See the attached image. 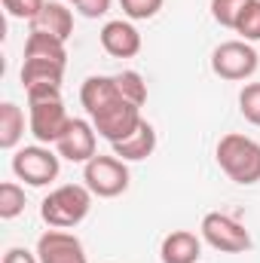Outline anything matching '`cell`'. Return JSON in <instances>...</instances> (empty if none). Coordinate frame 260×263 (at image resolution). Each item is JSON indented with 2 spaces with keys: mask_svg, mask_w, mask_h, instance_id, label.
<instances>
[{
  "mask_svg": "<svg viewBox=\"0 0 260 263\" xmlns=\"http://www.w3.org/2000/svg\"><path fill=\"white\" fill-rule=\"evenodd\" d=\"M3 263H40V257L31 254L28 248H9V251L3 254Z\"/></svg>",
  "mask_w": 260,
  "mask_h": 263,
  "instance_id": "4316f807",
  "label": "cell"
},
{
  "mask_svg": "<svg viewBox=\"0 0 260 263\" xmlns=\"http://www.w3.org/2000/svg\"><path fill=\"white\" fill-rule=\"evenodd\" d=\"M236 34H242V40H248V43L260 40V0H251L242 9V15L236 22Z\"/></svg>",
  "mask_w": 260,
  "mask_h": 263,
  "instance_id": "7402d4cb",
  "label": "cell"
},
{
  "mask_svg": "<svg viewBox=\"0 0 260 263\" xmlns=\"http://www.w3.org/2000/svg\"><path fill=\"white\" fill-rule=\"evenodd\" d=\"M114 80H117L123 98H129L132 104L144 107V101H147V83H144V77H141L138 70H120Z\"/></svg>",
  "mask_w": 260,
  "mask_h": 263,
  "instance_id": "d6986e66",
  "label": "cell"
},
{
  "mask_svg": "<svg viewBox=\"0 0 260 263\" xmlns=\"http://www.w3.org/2000/svg\"><path fill=\"white\" fill-rule=\"evenodd\" d=\"M22 138H25V114H22V107L15 101H3L0 104V147L15 150Z\"/></svg>",
  "mask_w": 260,
  "mask_h": 263,
  "instance_id": "ac0fdd59",
  "label": "cell"
},
{
  "mask_svg": "<svg viewBox=\"0 0 260 263\" xmlns=\"http://www.w3.org/2000/svg\"><path fill=\"white\" fill-rule=\"evenodd\" d=\"M251 0H211V18L224 28H233L236 31V22L242 15V9L248 6Z\"/></svg>",
  "mask_w": 260,
  "mask_h": 263,
  "instance_id": "44dd1931",
  "label": "cell"
},
{
  "mask_svg": "<svg viewBox=\"0 0 260 263\" xmlns=\"http://www.w3.org/2000/svg\"><path fill=\"white\" fill-rule=\"evenodd\" d=\"M62 80H65V65H59V62L25 59V65H22V86H25L28 98L62 92Z\"/></svg>",
  "mask_w": 260,
  "mask_h": 263,
  "instance_id": "30bf717a",
  "label": "cell"
},
{
  "mask_svg": "<svg viewBox=\"0 0 260 263\" xmlns=\"http://www.w3.org/2000/svg\"><path fill=\"white\" fill-rule=\"evenodd\" d=\"M162 263H196L202 257V239L190 230H172L159 245Z\"/></svg>",
  "mask_w": 260,
  "mask_h": 263,
  "instance_id": "5bb4252c",
  "label": "cell"
},
{
  "mask_svg": "<svg viewBox=\"0 0 260 263\" xmlns=\"http://www.w3.org/2000/svg\"><path fill=\"white\" fill-rule=\"evenodd\" d=\"M217 165L220 172L233 181V184H242V187H251L260 181V144L248 135H239V132H230L217 141Z\"/></svg>",
  "mask_w": 260,
  "mask_h": 263,
  "instance_id": "6da1fadb",
  "label": "cell"
},
{
  "mask_svg": "<svg viewBox=\"0 0 260 263\" xmlns=\"http://www.w3.org/2000/svg\"><path fill=\"white\" fill-rule=\"evenodd\" d=\"M37 257L40 263H89L83 242L67 230H46L37 239Z\"/></svg>",
  "mask_w": 260,
  "mask_h": 263,
  "instance_id": "9c48e42d",
  "label": "cell"
},
{
  "mask_svg": "<svg viewBox=\"0 0 260 263\" xmlns=\"http://www.w3.org/2000/svg\"><path fill=\"white\" fill-rule=\"evenodd\" d=\"M239 110L251 126H260V83H245L239 92Z\"/></svg>",
  "mask_w": 260,
  "mask_h": 263,
  "instance_id": "603a6c76",
  "label": "cell"
},
{
  "mask_svg": "<svg viewBox=\"0 0 260 263\" xmlns=\"http://www.w3.org/2000/svg\"><path fill=\"white\" fill-rule=\"evenodd\" d=\"M110 147H114V156H120L123 162H141V159L153 156V150H156V129L144 120L126 141H117Z\"/></svg>",
  "mask_w": 260,
  "mask_h": 263,
  "instance_id": "2e32d148",
  "label": "cell"
},
{
  "mask_svg": "<svg viewBox=\"0 0 260 263\" xmlns=\"http://www.w3.org/2000/svg\"><path fill=\"white\" fill-rule=\"evenodd\" d=\"M83 181L98 199H114L129 190V168L120 156H92L83 165Z\"/></svg>",
  "mask_w": 260,
  "mask_h": 263,
  "instance_id": "277c9868",
  "label": "cell"
},
{
  "mask_svg": "<svg viewBox=\"0 0 260 263\" xmlns=\"http://www.w3.org/2000/svg\"><path fill=\"white\" fill-rule=\"evenodd\" d=\"M95 147H98V132H95V126L89 120H77V117H73L70 129L65 132V138L55 144V150H59L62 159H67V162H83V165L92 156H98Z\"/></svg>",
  "mask_w": 260,
  "mask_h": 263,
  "instance_id": "8fae6325",
  "label": "cell"
},
{
  "mask_svg": "<svg viewBox=\"0 0 260 263\" xmlns=\"http://www.w3.org/2000/svg\"><path fill=\"white\" fill-rule=\"evenodd\" d=\"M110 9V0H80L77 3V12L86 15V18H98Z\"/></svg>",
  "mask_w": 260,
  "mask_h": 263,
  "instance_id": "484cf974",
  "label": "cell"
},
{
  "mask_svg": "<svg viewBox=\"0 0 260 263\" xmlns=\"http://www.w3.org/2000/svg\"><path fill=\"white\" fill-rule=\"evenodd\" d=\"M202 239L214 248V251H224V254H242L251 248V236L248 230L233 220L230 214H220V211H208L202 217Z\"/></svg>",
  "mask_w": 260,
  "mask_h": 263,
  "instance_id": "52a82bcc",
  "label": "cell"
},
{
  "mask_svg": "<svg viewBox=\"0 0 260 263\" xmlns=\"http://www.w3.org/2000/svg\"><path fill=\"white\" fill-rule=\"evenodd\" d=\"M162 3L165 0H120V6H123V12H126L129 22H147V18H153L162 9Z\"/></svg>",
  "mask_w": 260,
  "mask_h": 263,
  "instance_id": "cb8c5ba5",
  "label": "cell"
},
{
  "mask_svg": "<svg viewBox=\"0 0 260 263\" xmlns=\"http://www.w3.org/2000/svg\"><path fill=\"white\" fill-rule=\"evenodd\" d=\"M59 159H62V156L52 153L46 144H31V147L15 150V156H12V172H15L18 181H25V184H31V187H46V184H52V181L59 178V172H62V162H59Z\"/></svg>",
  "mask_w": 260,
  "mask_h": 263,
  "instance_id": "5b68a950",
  "label": "cell"
},
{
  "mask_svg": "<svg viewBox=\"0 0 260 263\" xmlns=\"http://www.w3.org/2000/svg\"><path fill=\"white\" fill-rule=\"evenodd\" d=\"M31 104V117H28V126L31 135L37 138V144H59L65 138V132L70 129L73 117H67L65 101H62V92H52V95H37V98H28Z\"/></svg>",
  "mask_w": 260,
  "mask_h": 263,
  "instance_id": "3957f363",
  "label": "cell"
},
{
  "mask_svg": "<svg viewBox=\"0 0 260 263\" xmlns=\"http://www.w3.org/2000/svg\"><path fill=\"white\" fill-rule=\"evenodd\" d=\"M92 211V190L86 184H62L40 202V217L52 230H73Z\"/></svg>",
  "mask_w": 260,
  "mask_h": 263,
  "instance_id": "7a4b0ae2",
  "label": "cell"
},
{
  "mask_svg": "<svg viewBox=\"0 0 260 263\" xmlns=\"http://www.w3.org/2000/svg\"><path fill=\"white\" fill-rule=\"evenodd\" d=\"M257 67H260V55L248 40H227L211 52V70L220 80H230V83L254 77Z\"/></svg>",
  "mask_w": 260,
  "mask_h": 263,
  "instance_id": "8992f818",
  "label": "cell"
},
{
  "mask_svg": "<svg viewBox=\"0 0 260 263\" xmlns=\"http://www.w3.org/2000/svg\"><path fill=\"white\" fill-rule=\"evenodd\" d=\"M120 98H123V92H120L117 80H114V77H104V73H92V77H86V83L80 86V104L86 107L89 117L101 114L104 107L117 104ZM126 101H129V98H126Z\"/></svg>",
  "mask_w": 260,
  "mask_h": 263,
  "instance_id": "4fadbf2b",
  "label": "cell"
},
{
  "mask_svg": "<svg viewBox=\"0 0 260 263\" xmlns=\"http://www.w3.org/2000/svg\"><path fill=\"white\" fill-rule=\"evenodd\" d=\"M101 49L114 59H135L141 52V34L126 18H114L101 28Z\"/></svg>",
  "mask_w": 260,
  "mask_h": 263,
  "instance_id": "7c38bea8",
  "label": "cell"
},
{
  "mask_svg": "<svg viewBox=\"0 0 260 263\" xmlns=\"http://www.w3.org/2000/svg\"><path fill=\"white\" fill-rule=\"evenodd\" d=\"M43 6H46V0H3V9H6L12 18H22V22H25V18L34 22Z\"/></svg>",
  "mask_w": 260,
  "mask_h": 263,
  "instance_id": "d4e9b609",
  "label": "cell"
},
{
  "mask_svg": "<svg viewBox=\"0 0 260 263\" xmlns=\"http://www.w3.org/2000/svg\"><path fill=\"white\" fill-rule=\"evenodd\" d=\"M89 120H92L95 132H98L104 141H110V144L126 141L132 132L144 123L141 107H138V104H132V101H126V98H120L117 104L104 107L101 114H95V117H89Z\"/></svg>",
  "mask_w": 260,
  "mask_h": 263,
  "instance_id": "ba28073f",
  "label": "cell"
},
{
  "mask_svg": "<svg viewBox=\"0 0 260 263\" xmlns=\"http://www.w3.org/2000/svg\"><path fill=\"white\" fill-rule=\"evenodd\" d=\"M25 59H46V62L67 65L65 40H59L52 34H43V31H31L28 40H25Z\"/></svg>",
  "mask_w": 260,
  "mask_h": 263,
  "instance_id": "e0dca14e",
  "label": "cell"
},
{
  "mask_svg": "<svg viewBox=\"0 0 260 263\" xmlns=\"http://www.w3.org/2000/svg\"><path fill=\"white\" fill-rule=\"evenodd\" d=\"M25 211V190L12 181L0 184V217L3 220H12Z\"/></svg>",
  "mask_w": 260,
  "mask_h": 263,
  "instance_id": "ffe728a7",
  "label": "cell"
},
{
  "mask_svg": "<svg viewBox=\"0 0 260 263\" xmlns=\"http://www.w3.org/2000/svg\"><path fill=\"white\" fill-rule=\"evenodd\" d=\"M31 31H43V34L59 37V40H67L73 34V12L67 9L62 0H46L40 15L31 22Z\"/></svg>",
  "mask_w": 260,
  "mask_h": 263,
  "instance_id": "9a60e30c",
  "label": "cell"
},
{
  "mask_svg": "<svg viewBox=\"0 0 260 263\" xmlns=\"http://www.w3.org/2000/svg\"><path fill=\"white\" fill-rule=\"evenodd\" d=\"M67 3H73V6H77V3H80V0H67Z\"/></svg>",
  "mask_w": 260,
  "mask_h": 263,
  "instance_id": "83f0119b",
  "label": "cell"
}]
</instances>
